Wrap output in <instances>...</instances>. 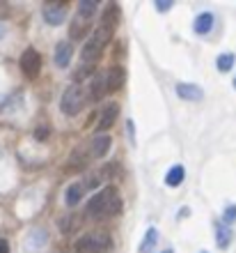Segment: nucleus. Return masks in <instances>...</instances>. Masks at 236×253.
<instances>
[{
    "mask_svg": "<svg viewBox=\"0 0 236 253\" xmlns=\"http://www.w3.org/2000/svg\"><path fill=\"white\" fill-rule=\"evenodd\" d=\"M94 14H97V2H94V0H80V2H78V16H80V21L90 23V21L94 19Z\"/></svg>",
    "mask_w": 236,
    "mask_h": 253,
    "instance_id": "18",
    "label": "nucleus"
},
{
    "mask_svg": "<svg viewBox=\"0 0 236 253\" xmlns=\"http://www.w3.org/2000/svg\"><path fill=\"white\" fill-rule=\"evenodd\" d=\"M110 145H112L110 136H108V133H99V136L92 138V143H90V157H92V159H101V157L108 154Z\"/></svg>",
    "mask_w": 236,
    "mask_h": 253,
    "instance_id": "6",
    "label": "nucleus"
},
{
    "mask_svg": "<svg viewBox=\"0 0 236 253\" xmlns=\"http://www.w3.org/2000/svg\"><path fill=\"white\" fill-rule=\"evenodd\" d=\"M234 53H223V55H218V60H216V67L220 69V72H230L232 67H234Z\"/></svg>",
    "mask_w": 236,
    "mask_h": 253,
    "instance_id": "22",
    "label": "nucleus"
},
{
    "mask_svg": "<svg viewBox=\"0 0 236 253\" xmlns=\"http://www.w3.org/2000/svg\"><path fill=\"white\" fill-rule=\"evenodd\" d=\"M90 74H94V65H83V67H80V69H78V72H76V81H83V79H87Z\"/></svg>",
    "mask_w": 236,
    "mask_h": 253,
    "instance_id": "26",
    "label": "nucleus"
},
{
    "mask_svg": "<svg viewBox=\"0 0 236 253\" xmlns=\"http://www.w3.org/2000/svg\"><path fill=\"white\" fill-rule=\"evenodd\" d=\"M73 58V46L71 42H58V46H55V65L60 67V69H65V67H69V62H71Z\"/></svg>",
    "mask_w": 236,
    "mask_h": 253,
    "instance_id": "8",
    "label": "nucleus"
},
{
    "mask_svg": "<svg viewBox=\"0 0 236 253\" xmlns=\"http://www.w3.org/2000/svg\"><path fill=\"white\" fill-rule=\"evenodd\" d=\"M124 83H126V69L124 67H110V72L105 74L108 92H117V90H122Z\"/></svg>",
    "mask_w": 236,
    "mask_h": 253,
    "instance_id": "7",
    "label": "nucleus"
},
{
    "mask_svg": "<svg viewBox=\"0 0 236 253\" xmlns=\"http://www.w3.org/2000/svg\"><path fill=\"white\" fill-rule=\"evenodd\" d=\"M232 242V230L227 226H220L218 228V247L220 249H227Z\"/></svg>",
    "mask_w": 236,
    "mask_h": 253,
    "instance_id": "23",
    "label": "nucleus"
},
{
    "mask_svg": "<svg viewBox=\"0 0 236 253\" xmlns=\"http://www.w3.org/2000/svg\"><path fill=\"white\" fill-rule=\"evenodd\" d=\"M211 28H213V14H211V12L200 14V16L195 19V23H193V30H195L197 35L211 33Z\"/></svg>",
    "mask_w": 236,
    "mask_h": 253,
    "instance_id": "16",
    "label": "nucleus"
},
{
    "mask_svg": "<svg viewBox=\"0 0 236 253\" xmlns=\"http://www.w3.org/2000/svg\"><path fill=\"white\" fill-rule=\"evenodd\" d=\"M119 19H122V9H119V5H115V2H110V5H105L103 16H101V26L115 28V26L119 23Z\"/></svg>",
    "mask_w": 236,
    "mask_h": 253,
    "instance_id": "11",
    "label": "nucleus"
},
{
    "mask_svg": "<svg viewBox=\"0 0 236 253\" xmlns=\"http://www.w3.org/2000/svg\"><path fill=\"white\" fill-rule=\"evenodd\" d=\"M234 219H236V205H232L225 210V223L230 226V223H234Z\"/></svg>",
    "mask_w": 236,
    "mask_h": 253,
    "instance_id": "27",
    "label": "nucleus"
},
{
    "mask_svg": "<svg viewBox=\"0 0 236 253\" xmlns=\"http://www.w3.org/2000/svg\"><path fill=\"white\" fill-rule=\"evenodd\" d=\"M119 115V106L117 104H108V106L101 111V120H99V131H108L112 125H115V120H117Z\"/></svg>",
    "mask_w": 236,
    "mask_h": 253,
    "instance_id": "9",
    "label": "nucleus"
},
{
    "mask_svg": "<svg viewBox=\"0 0 236 253\" xmlns=\"http://www.w3.org/2000/svg\"><path fill=\"white\" fill-rule=\"evenodd\" d=\"M234 87H236V79H234Z\"/></svg>",
    "mask_w": 236,
    "mask_h": 253,
    "instance_id": "33",
    "label": "nucleus"
},
{
    "mask_svg": "<svg viewBox=\"0 0 236 253\" xmlns=\"http://www.w3.org/2000/svg\"><path fill=\"white\" fill-rule=\"evenodd\" d=\"M76 228H78V216H73V214L71 216H65V219L60 221V230L65 235H71Z\"/></svg>",
    "mask_w": 236,
    "mask_h": 253,
    "instance_id": "21",
    "label": "nucleus"
},
{
    "mask_svg": "<svg viewBox=\"0 0 236 253\" xmlns=\"http://www.w3.org/2000/svg\"><path fill=\"white\" fill-rule=\"evenodd\" d=\"M41 69V55L37 48H26L21 53V72L26 74L28 79H34Z\"/></svg>",
    "mask_w": 236,
    "mask_h": 253,
    "instance_id": "4",
    "label": "nucleus"
},
{
    "mask_svg": "<svg viewBox=\"0 0 236 253\" xmlns=\"http://www.w3.org/2000/svg\"><path fill=\"white\" fill-rule=\"evenodd\" d=\"M108 92V85H105V76H94L92 83H90V99L92 101H99V99H103V94Z\"/></svg>",
    "mask_w": 236,
    "mask_h": 253,
    "instance_id": "15",
    "label": "nucleus"
},
{
    "mask_svg": "<svg viewBox=\"0 0 236 253\" xmlns=\"http://www.w3.org/2000/svg\"><path fill=\"white\" fill-rule=\"evenodd\" d=\"M117 173H119V168H117V164H105V168H103V177H108V180H112V177H117Z\"/></svg>",
    "mask_w": 236,
    "mask_h": 253,
    "instance_id": "25",
    "label": "nucleus"
},
{
    "mask_svg": "<svg viewBox=\"0 0 236 253\" xmlns=\"http://www.w3.org/2000/svg\"><path fill=\"white\" fill-rule=\"evenodd\" d=\"M119 207H122V200H119V196H117V189L105 187L103 191H99L97 196L87 203V216H92V219H105V216L117 214Z\"/></svg>",
    "mask_w": 236,
    "mask_h": 253,
    "instance_id": "1",
    "label": "nucleus"
},
{
    "mask_svg": "<svg viewBox=\"0 0 236 253\" xmlns=\"http://www.w3.org/2000/svg\"><path fill=\"white\" fill-rule=\"evenodd\" d=\"M112 35H115V28H108V26H99L92 35V42H97L99 46H108L112 42Z\"/></svg>",
    "mask_w": 236,
    "mask_h": 253,
    "instance_id": "17",
    "label": "nucleus"
},
{
    "mask_svg": "<svg viewBox=\"0 0 236 253\" xmlns=\"http://www.w3.org/2000/svg\"><path fill=\"white\" fill-rule=\"evenodd\" d=\"M34 136H37V138H48V126H37Z\"/></svg>",
    "mask_w": 236,
    "mask_h": 253,
    "instance_id": "28",
    "label": "nucleus"
},
{
    "mask_svg": "<svg viewBox=\"0 0 236 253\" xmlns=\"http://www.w3.org/2000/svg\"><path fill=\"white\" fill-rule=\"evenodd\" d=\"M44 19L48 26H60L67 19V2H46L44 5Z\"/></svg>",
    "mask_w": 236,
    "mask_h": 253,
    "instance_id": "5",
    "label": "nucleus"
},
{
    "mask_svg": "<svg viewBox=\"0 0 236 253\" xmlns=\"http://www.w3.org/2000/svg\"><path fill=\"white\" fill-rule=\"evenodd\" d=\"M156 242H158V230H156V228H149V230L144 233L142 244H140V253H149V251H154Z\"/></svg>",
    "mask_w": 236,
    "mask_h": 253,
    "instance_id": "20",
    "label": "nucleus"
},
{
    "mask_svg": "<svg viewBox=\"0 0 236 253\" xmlns=\"http://www.w3.org/2000/svg\"><path fill=\"white\" fill-rule=\"evenodd\" d=\"M184 177H186L184 166H172L170 170H168V175H165V184H168V187H179V184L184 182Z\"/></svg>",
    "mask_w": 236,
    "mask_h": 253,
    "instance_id": "19",
    "label": "nucleus"
},
{
    "mask_svg": "<svg viewBox=\"0 0 236 253\" xmlns=\"http://www.w3.org/2000/svg\"><path fill=\"white\" fill-rule=\"evenodd\" d=\"M83 193H85V184H83V182H73L71 187L67 189V193H65V203L69 207L78 205L80 198H83Z\"/></svg>",
    "mask_w": 236,
    "mask_h": 253,
    "instance_id": "14",
    "label": "nucleus"
},
{
    "mask_svg": "<svg viewBox=\"0 0 236 253\" xmlns=\"http://www.w3.org/2000/svg\"><path fill=\"white\" fill-rule=\"evenodd\" d=\"M101 53H103V46H99L97 42H87L85 46H83V62L85 65H94V62L101 58Z\"/></svg>",
    "mask_w": 236,
    "mask_h": 253,
    "instance_id": "13",
    "label": "nucleus"
},
{
    "mask_svg": "<svg viewBox=\"0 0 236 253\" xmlns=\"http://www.w3.org/2000/svg\"><path fill=\"white\" fill-rule=\"evenodd\" d=\"M163 253H174V251H172V249H168V251H163Z\"/></svg>",
    "mask_w": 236,
    "mask_h": 253,
    "instance_id": "32",
    "label": "nucleus"
},
{
    "mask_svg": "<svg viewBox=\"0 0 236 253\" xmlns=\"http://www.w3.org/2000/svg\"><path fill=\"white\" fill-rule=\"evenodd\" d=\"M0 253H9V242L0 237Z\"/></svg>",
    "mask_w": 236,
    "mask_h": 253,
    "instance_id": "30",
    "label": "nucleus"
},
{
    "mask_svg": "<svg viewBox=\"0 0 236 253\" xmlns=\"http://www.w3.org/2000/svg\"><path fill=\"white\" fill-rule=\"evenodd\" d=\"M170 7H172L170 0H168V2H156V9H158V12H168Z\"/></svg>",
    "mask_w": 236,
    "mask_h": 253,
    "instance_id": "29",
    "label": "nucleus"
},
{
    "mask_svg": "<svg viewBox=\"0 0 236 253\" xmlns=\"http://www.w3.org/2000/svg\"><path fill=\"white\" fill-rule=\"evenodd\" d=\"M90 161H92V157H90V150L76 147V150L71 152V157H69V166H76L78 170H85V168L90 166Z\"/></svg>",
    "mask_w": 236,
    "mask_h": 253,
    "instance_id": "12",
    "label": "nucleus"
},
{
    "mask_svg": "<svg viewBox=\"0 0 236 253\" xmlns=\"http://www.w3.org/2000/svg\"><path fill=\"white\" fill-rule=\"evenodd\" d=\"M85 106V92L80 85H69L60 99V108L65 115H78Z\"/></svg>",
    "mask_w": 236,
    "mask_h": 253,
    "instance_id": "3",
    "label": "nucleus"
},
{
    "mask_svg": "<svg viewBox=\"0 0 236 253\" xmlns=\"http://www.w3.org/2000/svg\"><path fill=\"white\" fill-rule=\"evenodd\" d=\"M2 35H5V26H2V23H0V37H2Z\"/></svg>",
    "mask_w": 236,
    "mask_h": 253,
    "instance_id": "31",
    "label": "nucleus"
},
{
    "mask_svg": "<svg viewBox=\"0 0 236 253\" xmlns=\"http://www.w3.org/2000/svg\"><path fill=\"white\" fill-rule=\"evenodd\" d=\"M177 94L181 97V99H188V101H200L204 97L202 87L193 85V83H179V85H177Z\"/></svg>",
    "mask_w": 236,
    "mask_h": 253,
    "instance_id": "10",
    "label": "nucleus"
},
{
    "mask_svg": "<svg viewBox=\"0 0 236 253\" xmlns=\"http://www.w3.org/2000/svg\"><path fill=\"white\" fill-rule=\"evenodd\" d=\"M87 28H90V26H87L85 21H83V23L73 21V23H71V37H73V40H83V35L87 33Z\"/></svg>",
    "mask_w": 236,
    "mask_h": 253,
    "instance_id": "24",
    "label": "nucleus"
},
{
    "mask_svg": "<svg viewBox=\"0 0 236 253\" xmlns=\"http://www.w3.org/2000/svg\"><path fill=\"white\" fill-rule=\"evenodd\" d=\"M202 253H206V251H202Z\"/></svg>",
    "mask_w": 236,
    "mask_h": 253,
    "instance_id": "34",
    "label": "nucleus"
},
{
    "mask_svg": "<svg viewBox=\"0 0 236 253\" xmlns=\"http://www.w3.org/2000/svg\"><path fill=\"white\" fill-rule=\"evenodd\" d=\"M110 249L112 237L105 230H94L76 240V253H110Z\"/></svg>",
    "mask_w": 236,
    "mask_h": 253,
    "instance_id": "2",
    "label": "nucleus"
}]
</instances>
